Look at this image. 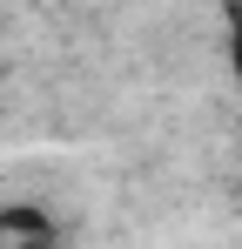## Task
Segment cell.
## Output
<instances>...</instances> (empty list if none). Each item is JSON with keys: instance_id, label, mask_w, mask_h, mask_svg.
<instances>
[{"instance_id": "7a4b0ae2", "label": "cell", "mask_w": 242, "mask_h": 249, "mask_svg": "<svg viewBox=\"0 0 242 249\" xmlns=\"http://www.w3.org/2000/svg\"><path fill=\"white\" fill-rule=\"evenodd\" d=\"M229 74H236V88H242V7L229 14Z\"/></svg>"}, {"instance_id": "6da1fadb", "label": "cell", "mask_w": 242, "mask_h": 249, "mask_svg": "<svg viewBox=\"0 0 242 249\" xmlns=\"http://www.w3.org/2000/svg\"><path fill=\"white\" fill-rule=\"evenodd\" d=\"M54 236L40 209H0V249H40Z\"/></svg>"}]
</instances>
